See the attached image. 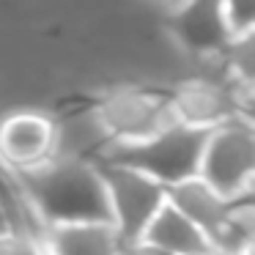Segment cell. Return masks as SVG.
Here are the masks:
<instances>
[{
  "label": "cell",
  "instance_id": "obj_1",
  "mask_svg": "<svg viewBox=\"0 0 255 255\" xmlns=\"http://www.w3.org/2000/svg\"><path fill=\"white\" fill-rule=\"evenodd\" d=\"M28 209L41 228L113 222L102 167L96 162L52 156L44 165L14 173Z\"/></svg>",
  "mask_w": 255,
  "mask_h": 255
},
{
  "label": "cell",
  "instance_id": "obj_2",
  "mask_svg": "<svg viewBox=\"0 0 255 255\" xmlns=\"http://www.w3.org/2000/svg\"><path fill=\"white\" fill-rule=\"evenodd\" d=\"M209 134L211 132H206V129H195L178 121L140 143H116L105 159L137 167L170 189L187 178L200 176Z\"/></svg>",
  "mask_w": 255,
  "mask_h": 255
},
{
  "label": "cell",
  "instance_id": "obj_3",
  "mask_svg": "<svg viewBox=\"0 0 255 255\" xmlns=\"http://www.w3.org/2000/svg\"><path fill=\"white\" fill-rule=\"evenodd\" d=\"M96 110L116 143H140L178 124L170 91L143 85H118L105 91L96 99Z\"/></svg>",
  "mask_w": 255,
  "mask_h": 255
},
{
  "label": "cell",
  "instance_id": "obj_4",
  "mask_svg": "<svg viewBox=\"0 0 255 255\" xmlns=\"http://www.w3.org/2000/svg\"><path fill=\"white\" fill-rule=\"evenodd\" d=\"M110 200L113 225L118 228L124 242H137L145 236L154 217L170 200V189L148 173L118 162H99Z\"/></svg>",
  "mask_w": 255,
  "mask_h": 255
},
{
  "label": "cell",
  "instance_id": "obj_5",
  "mask_svg": "<svg viewBox=\"0 0 255 255\" xmlns=\"http://www.w3.org/2000/svg\"><path fill=\"white\" fill-rule=\"evenodd\" d=\"M200 176L225 198L239 200L255 192V129L242 118L211 129Z\"/></svg>",
  "mask_w": 255,
  "mask_h": 255
},
{
  "label": "cell",
  "instance_id": "obj_6",
  "mask_svg": "<svg viewBox=\"0 0 255 255\" xmlns=\"http://www.w3.org/2000/svg\"><path fill=\"white\" fill-rule=\"evenodd\" d=\"M165 22L173 44L200 63L225 61L236 39L225 0H181L167 8Z\"/></svg>",
  "mask_w": 255,
  "mask_h": 255
},
{
  "label": "cell",
  "instance_id": "obj_7",
  "mask_svg": "<svg viewBox=\"0 0 255 255\" xmlns=\"http://www.w3.org/2000/svg\"><path fill=\"white\" fill-rule=\"evenodd\" d=\"M176 118L195 129H211L239 118V88L228 72L192 74L170 91Z\"/></svg>",
  "mask_w": 255,
  "mask_h": 255
},
{
  "label": "cell",
  "instance_id": "obj_8",
  "mask_svg": "<svg viewBox=\"0 0 255 255\" xmlns=\"http://www.w3.org/2000/svg\"><path fill=\"white\" fill-rule=\"evenodd\" d=\"M55 156V121L41 110H14L0 118V165L22 173Z\"/></svg>",
  "mask_w": 255,
  "mask_h": 255
},
{
  "label": "cell",
  "instance_id": "obj_9",
  "mask_svg": "<svg viewBox=\"0 0 255 255\" xmlns=\"http://www.w3.org/2000/svg\"><path fill=\"white\" fill-rule=\"evenodd\" d=\"M52 121H55V156L99 165L116 145L96 110V102L77 105L61 116H52Z\"/></svg>",
  "mask_w": 255,
  "mask_h": 255
},
{
  "label": "cell",
  "instance_id": "obj_10",
  "mask_svg": "<svg viewBox=\"0 0 255 255\" xmlns=\"http://www.w3.org/2000/svg\"><path fill=\"white\" fill-rule=\"evenodd\" d=\"M170 203L181 214H187L195 225L203 228L217 244L222 231H225L233 200L225 198L220 189H214L203 176H195V178H187V181L170 187Z\"/></svg>",
  "mask_w": 255,
  "mask_h": 255
},
{
  "label": "cell",
  "instance_id": "obj_11",
  "mask_svg": "<svg viewBox=\"0 0 255 255\" xmlns=\"http://www.w3.org/2000/svg\"><path fill=\"white\" fill-rule=\"evenodd\" d=\"M41 242L52 255H124V239L113 222L55 225Z\"/></svg>",
  "mask_w": 255,
  "mask_h": 255
},
{
  "label": "cell",
  "instance_id": "obj_12",
  "mask_svg": "<svg viewBox=\"0 0 255 255\" xmlns=\"http://www.w3.org/2000/svg\"><path fill=\"white\" fill-rule=\"evenodd\" d=\"M143 239H148V242L159 244V247L170 250L176 255H209L217 250L214 239L200 225H195L187 214H181L170 200L154 217V222L148 225Z\"/></svg>",
  "mask_w": 255,
  "mask_h": 255
},
{
  "label": "cell",
  "instance_id": "obj_13",
  "mask_svg": "<svg viewBox=\"0 0 255 255\" xmlns=\"http://www.w3.org/2000/svg\"><path fill=\"white\" fill-rule=\"evenodd\" d=\"M217 247L233 250V253H244V250L255 247V192L231 203V214H228L225 231H222Z\"/></svg>",
  "mask_w": 255,
  "mask_h": 255
},
{
  "label": "cell",
  "instance_id": "obj_14",
  "mask_svg": "<svg viewBox=\"0 0 255 255\" xmlns=\"http://www.w3.org/2000/svg\"><path fill=\"white\" fill-rule=\"evenodd\" d=\"M225 66L236 88H255V28L239 33L225 55Z\"/></svg>",
  "mask_w": 255,
  "mask_h": 255
},
{
  "label": "cell",
  "instance_id": "obj_15",
  "mask_svg": "<svg viewBox=\"0 0 255 255\" xmlns=\"http://www.w3.org/2000/svg\"><path fill=\"white\" fill-rule=\"evenodd\" d=\"M225 8L236 36L255 28V0H225Z\"/></svg>",
  "mask_w": 255,
  "mask_h": 255
},
{
  "label": "cell",
  "instance_id": "obj_16",
  "mask_svg": "<svg viewBox=\"0 0 255 255\" xmlns=\"http://www.w3.org/2000/svg\"><path fill=\"white\" fill-rule=\"evenodd\" d=\"M11 255H47V247L41 239L28 236V233H14Z\"/></svg>",
  "mask_w": 255,
  "mask_h": 255
},
{
  "label": "cell",
  "instance_id": "obj_17",
  "mask_svg": "<svg viewBox=\"0 0 255 255\" xmlns=\"http://www.w3.org/2000/svg\"><path fill=\"white\" fill-rule=\"evenodd\" d=\"M124 255H176V253L148 242V239H137V242H124Z\"/></svg>",
  "mask_w": 255,
  "mask_h": 255
},
{
  "label": "cell",
  "instance_id": "obj_18",
  "mask_svg": "<svg viewBox=\"0 0 255 255\" xmlns=\"http://www.w3.org/2000/svg\"><path fill=\"white\" fill-rule=\"evenodd\" d=\"M239 118L255 129V88L239 91Z\"/></svg>",
  "mask_w": 255,
  "mask_h": 255
},
{
  "label": "cell",
  "instance_id": "obj_19",
  "mask_svg": "<svg viewBox=\"0 0 255 255\" xmlns=\"http://www.w3.org/2000/svg\"><path fill=\"white\" fill-rule=\"evenodd\" d=\"M11 247H14V233L0 231V255H11Z\"/></svg>",
  "mask_w": 255,
  "mask_h": 255
},
{
  "label": "cell",
  "instance_id": "obj_20",
  "mask_svg": "<svg viewBox=\"0 0 255 255\" xmlns=\"http://www.w3.org/2000/svg\"><path fill=\"white\" fill-rule=\"evenodd\" d=\"M0 231H8V220H6V211H3V203H0Z\"/></svg>",
  "mask_w": 255,
  "mask_h": 255
},
{
  "label": "cell",
  "instance_id": "obj_21",
  "mask_svg": "<svg viewBox=\"0 0 255 255\" xmlns=\"http://www.w3.org/2000/svg\"><path fill=\"white\" fill-rule=\"evenodd\" d=\"M209 255H244V253H233V250H220L217 247L214 253H209Z\"/></svg>",
  "mask_w": 255,
  "mask_h": 255
},
{
  "label": "cell",
  "instance_id": "obj_22",
  "mask_svg": "<svg viewBox=\"0 0 255 255\" xmlns=\"http://www.w3.org/2000/svg\"><path fill=\"white\" fill-rule=\"evenodd\" d=\"M165 3H167V8H170V6H176V3H181V0H165Z\"/></svg>",
  "mask_w": 255,
  "mask_h": 255
},
{
  "label": "cell",
  "instance_id": "obj_23",
  "mask_svg": "<svg viewBox=\"0 0 255 255\" xmlns=\"http://www.w3.org/2000/svg\"><path fill=\"white\" fill-rule=\"evenodd\" d=\"M244 255H255V247H250V250H244Z\"/></svg>",
  "mask_w": 255,
  "mask_h": 255
},
{
  "label": "cell",
  "instance_id": "obj_24",
  "mask_svg": "<svg viewBox=\"0 0 255 255\" xmlns=\"http://www.w3.org/2000/svg\"><path fill=\"white\" fill-rule=\"evenodd\" d=\"M47 255H52V253H50V250H47Z\"/></svg>",
  "mask_w": 255,
  "mask_h": 255
}]
</instances>
